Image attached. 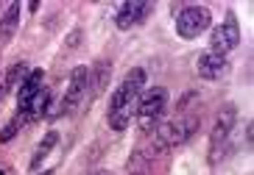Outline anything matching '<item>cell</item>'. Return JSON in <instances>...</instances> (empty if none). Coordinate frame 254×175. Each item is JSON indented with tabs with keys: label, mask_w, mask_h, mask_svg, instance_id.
Masks as SVG:
<instances>
[{
	"label": "cell",
	"mask_w": 254,
	"mask_h": 175,
	"mask_svg": "<svg viewBox=\"0 0 254 175\" xmlns=\"http://www.w3.org/2000/svg\"><path fill=\"white\" fill-rule=\"evenodd\" d=\"M235 120H238V106L235 103H226L224 109H221V114H218L215 125H212V133H209V164H218L221 156H226Z\"/></svg>",
	"instance_id": "4"
},
{
	"label": "cell",
	"mask_w": 254,
	"mask_h": 175,
	"mask_svg": "<svg viewBox=\"0 0 254 175\" xmlns=\"http://www.w3.org/2000/svg\"><path fill=\"white\" fill-rule=\"evenodd\" d=\"M212 25V14L207 6H182L176 14V34L182 39H195Z\"/></svg>",
	"instance_id": "6"
},
{
	"label": "cell",
	"mask_w": 254,
	"mask_h": 175,
	"mask_svg": "<svg viewBox=\"0 0 254 175\" xmlns=\"http://www.w3.org/2000/svg\"><path fill=\"white\" fill-rule=\"evenodd\" d=\"M151 14H154V3L128 0V3H123V6L118 8V14H115V25H118L120 31H128L131 25H140V22H145Z\"/></svg>",
	"instance_id": "8"
},
{
	"label": "cell",
	"mask_w": 254,
	"mask_h": 175,
	"mask_svg": "<svg viewBox=\"0 0 254 175\" xmlns=\"http://www.w3.org/2000/svg\"><path fill=\"white\" fill-rule=\"evenodd\" d=\"M106 84H109V64H106V61H98V67H95V78L90 81V87H92L90 95H92V97L101 95V92L106 89Z\"/></svg>",
	"instance_id": "15"
},
{
	"label": "cell",
	"mask_w": 254,
	"mask_h": 175,
	"mask_svg": "<svg viewBox=\"0 0 254 175\" xmlns=\"http://www.w3.org/2000/svg\"><path fill=\"white\" fill-rule=\"evenodd\" d=\"M56 142H59V133H56V131H48L45 139L37 145V153H34V159H31V170H39V164H42V161L51 156V150L56 147Z\"/></svg>",
	"instance_id": "12"
},
{
	"label": "cell",
	"mask_w": 254,
	"mask_h": 175,
	"mask_svg": "<svg viewBox=\"0 0 254 175\" xmlns=\"http://www.w3.org/2000/svg\"><path fill=\"white\" fill-rule=\"evenodd\" d=\"M95 175H112V173H106V170H101V173H95Z\"/></svg>",
	"instance_id": "18"
},
{
	"label": "cell",
	"mask_w": 254,
	"mask_h": 175,
	"mask_svg": "<svg viewBox=\"0 0 254 175\" xmlns=\"http://www.w3.org/2000/svg\"><path fill=\"white\" fill-rule=\"evenodd\" d=\"M90 100L92 103V95H90V70L87 67H75L73 75H70L67 81V92H64V97H62L59 106H48V114L45 117H59V114H70L73 109H78V106H84V103Z\"/></svg>",
	"instance_id": "3"
},
{
	"label": "cell",
	"mask_w": 254,
	"mask_h": 175,
	"mask_svg": "<svg viewBox=\"0 0 254 175\" xmlns=\"http://www.w3.org/2000/svg\"><path fill=\"white\" fill-rule=\"evenodd\" d=\"M238 44H240V28H238L235 14H229L224 20V25L212 28V34H209V50L226 56V53H232Z\"/></svg>",
	"instance_id": "7"
},
{
	"label": "cell",
	"mask_w": 254,
	"mask_h": 175,
	"mask_svg": "<svg viewBox=\"0 0 254 175\" xmlns=\"http://www.w3.org/2000/svg\"><path fill=\"white\" fill-rule=\"evenodd\" d=\"M0 175H11V173H8V170H0Z\"/></svg>",
	"instance_id": "20"
},
{
	"label": "cell",
	"mask_w": 254,
	"mask_h": 175,
	"mask_svg": "<svg viewBox=\"0 0 254 175\" xmlns=\"http://www.w3.org/2000/svg\"><path fill=\"white\" fill-rule=\"evenodd\" d=\"M198 131V117L195 114H179L176 120H168L157 128V142L168 150V147H176V145H185L187 139H193V133Z\"/></svg>",
	"instance_id": "5"
},
{
	"label": "cell",
	"mask_w": 254,
	"mask_h": 175,
	"mask_svg": "<svg viewBox=\"0 0 254 175\" xmlns=\"http://www.w3.org/2000/svg\"><path fill=\"white\" fill-rule=\"evenodd\" d=\"M195 70H198V75L207 81H221L226 73H229V61H226V56H221V53H201L198 56V64H195Z\"/></svg>",
	"instance_id": "9"
},
{
	"label": "cell",
	"mask_w": 254,
	"mask_h": 175,
	"mask_svg": "<svg viewBox=\"0 0 254 175\" xmlns=\"http://www.w3.org/2000/svg\"><path fill=\"white\" fill-rule=\"evenodd\" d=\"M78 42H81V31H73L67 39V47H78Z\"/></svg>",
	"instance_id": "17"
},
{
	"label": "cell",
	"mask_w": 254,
	"mask_h": 175,
	"mask_svg": "<svg viewBox=\"0 0 254 175\" xmlns=\"http://www.w3.org/2000/svg\"><path fill=\"white\" fill-rule=\"evenodd\" d=\"M126 175H151V161L142 156V150H131L126 159Z\"/></svg>",
	"instance_id": "13"
},
{
	"label": "cell",
	"mask_w": 254,
	"mask_h": 175,
	"mask_svg": "<svg viewBox=\"0 0 254 175\" xmlns=\"http://www.w3.org/2000/svg\"><path fill=\"white\" fill-rule=\"evenodd\" d=\"M31 70H28V64L25 61H17L11 70H8V75H6V81H3V87H6V92H11V89H20V84L25 81V75H28Z\"/></svg>",
	"instance_id": "14"
},
{
	"label": "cell",
	"mask_w": 254,
	"mask_h": 175,
	"mask_svg": "<svg viewBox=\"0 0 254 175\" xmlns=\"http://www.w3.org/2000/svg\"><path fill=\"white\" fill-rule=\"evenodd\" d=\"M20 25V3H8L3 17H0V44H8Z\"/></svg>",
	"instance_id": "11"
},
{
	"label": "cell",
	"mask_w": 254,
	"mask_h": 175,
	"mask_svg": "<svg viewBox=\"0 0 254 175\" xmlns=\"http://www.w3.org/2000/svg\"><path fill=\"white\" fill-rule=\"evenodd\" d=\"M42 87H45V73H42V70H31V73L25 75V81L20 84V89H17V111H23L25 106L39 95Z\"/></svg>",
	"instance_id": "10"
},
{
	"label": "cell",
	"mask_w": 254,
	"mask_h": 175,
	"mask_svg": "<svg viewBox=\"0 0 254 175\" xmlns=\"http://www.w3.org/2000/svg\"><path fill=\"white\" fill-rule=\"evenodd\" d=\"M165 109H168V89L165 87H154L148 92H142L140 100H137V125H140L142 133H154L162 125Z\"/></svg>",
	"instance_id": "2"
},
{
	"label": "cell",
	"mask_w": 254,
	"mask_h": 175,
	"mask_svg": "<svg viewBox=\"0 0 254 175\" xmlns=\"http://www.w3.org/2000/svg\"><path fill=\"white\" fill-rule=\"evenodd\" d=\"M142 87H145V70L142 67H134V70H128L123 84L112 92L109 97V125H112V131H126L128 123L134 120L137 114V100L142 95Z\"/></svg>",
	"instance_id": "1"
},
{
	"label": "cell",
	"mask_w": 254,
	"mask_h": 175,
	"mask_svg": "<svg viewBox=\"0 0 254 175\" xmlns=\"http://www.w3.org/2000/svg\"><path fill=\"white\" fill-rule=\"evenodd\" d=\"M23 125H25V120L20 114H14L6 125H3V131H0V142H3V145H6V142H11V139L20 133V128H23Z\"/></svg>",
	"instance_id": "16"
},
{
	"label": "cell",
	"mask_w": 254,
	"mask_h": 175,
	"mask_svg": "<svg viewBox=\"0 0 254 175\" xmlns=\"http://www.w3.org/2000/svg\"><path fill=\"white\" fill-rule=\"evenodd\" d=\"M39 175H53V170H45V173H39Z\"/></svg>",
	"instance_id": "19"
}]
</instances>
